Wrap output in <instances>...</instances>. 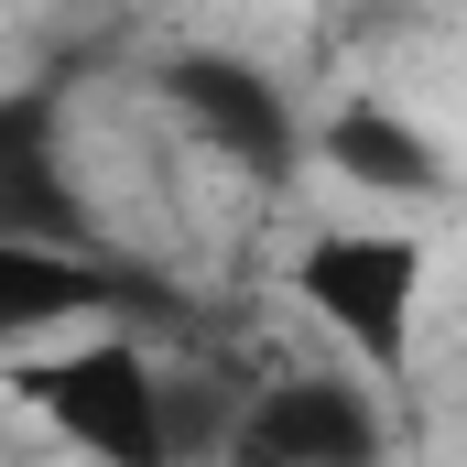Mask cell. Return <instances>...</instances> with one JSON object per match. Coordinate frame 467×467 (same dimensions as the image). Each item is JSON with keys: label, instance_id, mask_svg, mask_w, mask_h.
Here are the masks:
<instances>
[{"label": "cell", "instance_id": "6da1fadb", "mask_svg": "<svg viewBox=\"0 0 467 467\" xmlns=\"http://www.w3.org/2000/svg\"><path fill=\"white\" fill-rule=\"evenodd\" d=\"M22 413L55 424V446L88 467H174V424H163V369L130 327H99L88 348L22 358L11 369Z\"/></svg>", "mask_w": 467, "mask_h": 467}, {"label": "cell", "instance_id": "7a4b0ae2", "mask_svg": "<svg viewBox=\"0 0 467 467\" xmlns=\"http://www.w3.org/2000/svg\"><path fill=\"white\" fill-rule=\"evenodd\" d=\"M294 305L348 337L358 358H391L413 348V316H424V239L413 229H316L305 261H294Z\"/></svg>", "mask_w": 467, "mask_h": 467}, {"label": "cell", "instance_id": "3957f363", "mask_svg": "<svg viewBox=\"0 0 467 467\" xmlns=\"http://www.w3.org/2000/svg\"><path fill=\"white\" fill-rule=\"evenodd\" d=\"M229 467H380L391 435H380V402L358 391L348 369H294L272 391H250L218 435Z\"/></svg>", "mask_w": 467, "mask_h": 467}, {"label": "cell", "instance_id": "277c9868", "mask_svg": "<svg viewBox=\"0 0 467 467\" xmlns=\"http://www.w3.org/2000/svg\"><path fill=\"white\" fill-rule=\"evenodd\" d=\"M163 99H174V119L218 152V163H239V174H261V185H283L294 174V99L250 66V55H174L163 66Z\"/></svg>", "mask_w": 467, "mask_h": 467}, {"label": "cell", "instance_id": "5b68a950", "mask_svg": "<svg viewBox=\"0 0 467 467\" xmlns=\"http://www.w3.org/2000/svg\"><path fill=\"white\" fill-rule=\"evenodd\" d=\"M130 272H109L99 250H44V239H0V348L66 337V327H109L130 316Z\"/></svg>", "mask_w": 467, "mask_h": 467}, {"label": "cell", "instance_id": "8992f818", "mask_svg": "<svg viewBox=\"0 0 467 467\" xmlns=\"http://www.w3.org/2000/svg\"><path fill=\"white\" fill-rule=\"evenodd\" d=\"M327 174H348V185H369V196H435V185H446V152H435L402 109L358 99V109L327 119Z\"/></svg>", "mask_w": 467, "mask_h": 467}, {"label": "cell", "instance_id": "52a82bcc", "mask_svg": "<svg viewBox=\"0 0 467 467\" xmlns=\"http://www.w3.org/2000/svg\"><path fill=\"white\" fill-rule=\"evenodd\" d=\"M33 130H44V109H33V99H11V109H0V152H11V141H33Z\"/></svg>", "mask_w": 467, "mask_h": 467}]
</instances>
